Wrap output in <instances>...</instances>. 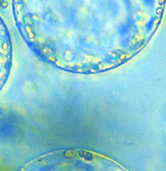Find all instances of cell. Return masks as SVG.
Returning a JSON list of instances; mask_svg holds the SVG:
<instances>
[{"label":"cell","instance_id":"1","mask_svg":"<svg viewBox=\"0 0 166 171\" xmlns=\"http://www.w3.org/2000/svg\"><path fill=\"white\" fill-rule=\"evenodd\" d=\"M11 65V45L8 33L0 25V89L7 79Z\"/></svg>","mask_w":166,"mask_h":171}]
</instances>
